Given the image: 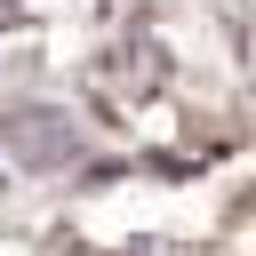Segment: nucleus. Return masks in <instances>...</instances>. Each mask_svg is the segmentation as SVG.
<instances>
[{
    "label": "nucleus",
    "instance_id": "1",
    "mask_svg": "<svg viewBox=\"0 0 256 256\" xmlns=\"http://www.w3.org/2000/svg\"><path fill=\"white\" fill-rule=\"evenodd\" d=\"M8 152H16L32 176H56V168H72V160H80V128H72L56 104H32V112H16V120H8Z\"/></svg>",
    "mask_w": 256,
    "mask_h": 256
}]
</instances>
